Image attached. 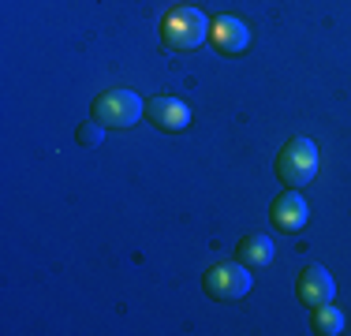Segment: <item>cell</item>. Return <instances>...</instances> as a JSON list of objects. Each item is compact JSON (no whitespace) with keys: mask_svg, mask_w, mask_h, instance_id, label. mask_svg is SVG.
<instances>
[{"mask_svg":"<svg viewBox=\"0 0 351 336\" xmlns=\"http://www.w3.org/2000/svg\"><path fill=\"white\" fill-rule=\"evenodd\" d=\"M239 262L247 269H262L273 262V239L269 235H247L243 243H239Z\"/></svg>","mask_w":351,"mask_h":336,"instance_id":"9c48e42d","label":"cell"},{"mask_svg":"<svg viewBox=\"0 0 351 336\" xmlns=\"http://www.w3.org/2000/svg\"><path fill=\"white\" fill-rule=\"evenodd\" d=\"M75 139H79V142H82V146H86V149H97V146H101V142H105V123H97V120H94V123H82Z\"/></svg>","mask_w":351,"mask_h":336,"instance_id":"8fae6325","label":"cell"},{"mask_svg":"<svg viewBox=\"0 0 351 336\" xmlns=\"http://www.w3.org/2000/svg\"><path fill=\"white\" fill-rule=\"evenodd\" d=\"M295 296L299 302H306V307H325L332 296H337V284H332L329 269L322 265H306L303 273H299V284H295Z\"/></svg>","mask_w":351,"mask_h":336,"instance_id":"5b68a950","label":"cell"},{"mask_svg":"<svg viewBox=\"0 0 351 336\" xmlns=\"http://www.w3.org/2000/svg\"><path fill=\"white\" fill-rule=\"evenodd\" d=\"M206 291H210V299H221V302L243 299L250 291V269L243 262L239 265H213L206 273Z\"/></svg>","mask_w":351,"mask_h":336,"instance_id":"277c9868","label":"cell"},{"mask_svg":"<svg viewBox=\"0 0 351 336\" xmlns=\"http://www.w3.org/2000/svg\"><path fill=\"white\" fill-rule=\"evenodd\" d=\"M210 38H213V45L221 49V53H243V49L250 45V30L239 19H232V15H221V19L213 23Z\"/></svg>","mask_w":351,"mask_h":336,"instance_id":"ba28073f","label":"cell"},{"mask_svg":"<svg viewBox=\"0 0 351 336\" xmlns=\"http://www.w3.org/2000/svg\"><path fill=\"white\" fill-rule=\"evenodd\" d=\"M94 120L105 123V128H135L142 120V97L135 90H105L101 97L94 101Z\"/></svg>","mask_w":351,"mask_h":336,"instance_id":"7a4b0ae2","label":"cell"},{"mask_svg":"<svg viewBox=\"0 0 351 336\" xmlns=\"http://www.w3.org/2000/svg\"><path fill=\"white\" fill-rule=\"evenodd\" d=\"M306 217H311V206H306V198L299 195L295 187H288L277 202H273V224H277L280 232H299L306 224Z\"/></svg>","mask_w":351,"mask_h":336,"instance_id":"52a82bcc","label":"cell"},{"mask_svg":"<svg viewBox=\"0 0 351 336\" xmlns=\"http://www.w3.org/2000/svg\"><path fill=\"white\" fill-rule=\"evenodd\" d=\"M317 172V146L311 139H291L277 157V176L288 187H303Z\"/></svg>","mask_w":351,"mask_h":336,"instance_id":"3957f363","label":"cell"},{"mask_svg":"<svg viewBox=\"0 0 351 336\" xmlns=\"http://www.w3.org/2000/svg\"><path fill=\"white\" fill-rule=\"evenodd\" d=\"M314 333H325V336H340L344 333V310H337V307H317L314 310Z\"/></svg>","mask_w":351,"mask_h":336,"instance_id":"30bf717a","label":"cell"},{"mask_svg":"<svg viewBox=\"0 0 351 336\" xmlns=\"http://www.w3.org/2000/svg\"><path fill=\"white\" fill-rule=\"evenodd\" d=\"M146 116H149V123L161 128V131H183L191 123V108L176 97H149Z\"/></svg>","mask_w":351,"mask_h":336,"instance_id":"8992f818","label":"cell"},{"mask_svg":"<svg viewBox=\"0 0 351 336\" xmlns=\"http://www.w3.org/2000/svg\"><path fill=\"white\" fill-rule=\"evenodd\" d=\"M210 30H213V23L198 8H176L161 23V38L169 49H198L210 38Z\"/></svg>","mask_w":351,"mask_h":336,"instance_id":"6da1fadb","label":"cell"}]
</instances>
